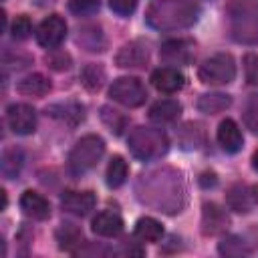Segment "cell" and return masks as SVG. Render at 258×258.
Instances as JSON below:
<instances>
[{
	"instance_id": "1",
	"label": "cell",
	"mask_w": 258,
	"mask_h": 258,
	"mask_svg": "<svg viewBox=\"0 0 258 258\" xmlns=\"http://www.w3.org/2000/svg\"><path fill=\"white\" fill-rule=\"evenodd\" d=\"M183 181L181 175L173 169H155L139 179V198L141 202L167 212L175 214L183 206Z\"/></svg>"
},
{
	"instance_id": "2",
	"label": "cell",
	"mask_w": 258,
	"mask_h": 258,
	"mask_svg": "<svg viewBox=\"0 0 258 258\" xmlns=\"http://www.w3.org/2000/svg\"><path fill=\"white\" fill-rule=\"evenodd\" d=\"M200 16L196 0H153L145 12V20L155 30H179L191 26Z\"/></svg>"
},
{
	"instance_id": "3",
	"label": "cell",
	"mask_w": 258,
	"mask_h": 258,
	"mask_svg": "<svg viewBox=\"0 0 258 258\" xmlns=\"http://www.w3.org/2000/svg\"><path fill=\"white\" fill-rule=\"evenodd\" d=\"M230 32L236 42L258 44V2L232 0L228 6Z\"/></svg>"
},
{
	"instance_id": "4",
	"label": "cell",
	"mask_w": 258,
	"mask_h": 258,
	"mask_svg": "<svg viewBox=\"0 0 258 258\" xmlns=\"http://www.w3.org/2000/svg\"><path fill=\"white\" fill-rule=\"evenodd\" d=\"M129 151L141 161H155L169 149L167 135L155 127H135L127 139Z\"/></svg>"
},
{
	"instance_id": "5",
	"label": "cell",
	"mask_w": 258,
	"mask_h": 258,
	"mask_svg": "<svg viewBox=\"0 0 258 258\" xmlns=\"http://www.w3.org/2000/svg\"><path fill=\"white\" fill-rule=\"evenodd\" d=\"M105 153V141L99 135H85L81 137L69 153V169L75 175H83L91 171Z\"/></svg>"
},
{
	"instance_id": "6",
	"label": "cell",
	"mask_w": 258,
	"mask_h": 258,
	"mask_svg": "<svg viewBox=\"0 0 258 258\" xmlns=\"http://www.w3.org/2000/svg\"><path fill=\"white\" fill-rule=\"evenodd\" d=\"M198 77L206 85H228L236 77V62L234 56L228 52H218L206 58L200 64Z\"/></svg>"
},
{
	"instance_id": "7",
	"label": "cell",
	"mask_w": 258,
	"mask_h": 258,
	"mask_svg": "<svg viewBox=\"0 0 258 258\" xmlns=\"http://www.w3.org/2000/svg\"><path fill=\"white\" fill-rule=\"evenodd\" d=\"M109 97L113 101H117L123 107H139L145 103L147 99V91L143 87V83L135 77H121L117 81H113V85L109 87Z\"/></svg>"
},
{
	"instance_id": "8",
	"label": "cell",
	"mask_w": 258,
	"mask_h": 258,
	"mask_svg": "<svg viewBox=\"0 0 258 258\" xmlns=\"http://www.w3.org/2000/svg\"><path fill=\"white\" fill-rule=\"evenodd\" d=\"M67 36V22L58 14L46 16L36 28V42L44 48H56Z\"/></svg>"
},
{
	"instance_id": "9",
	"label": "cell",
	"mask_w": 258,
	"mask_h": 258,
	"mask_svg": "<svg viewBox=\"0 0 258 258\" xmlns=\"http://www.w3.org/2000/svg\"><path fill=\"white\" fill-rule=\"evenodd\" d=\"M6 123L18 135H30L36 129V111L26 103H14L6 109Z\"/></svg>"
},
{
	"instance_id": "10",
	"label": "cell",
	"mask_w": 258,
	"mask_h": 258,
	"mask_svg": "<svg viewBox=\"0 0 258 258\" xmlns=\"http://www.w3.org/2000/svg\"><path fill=\"white\" fill-rule=\"evenodd\" d=\"M147 60H149V48L141 40H133L121 46V50L115 56V62L121 69H141L147 64Z\"/></svg>"
},
{
	"instance_id": "11",
	"label": "cell",
	"mask_w": 258,
	"mask_h": 258,
	"mask_svg": "<svg viewBox=\"0 0 258 258\" xmlns=\"http://www.w3.org/2000/svg\"><path fill=\"white\" fill-rule=\"evenodd\" d=\"M159 56L167 64H189L194 58V42L185 38H175L167 40L159 48Z\"/></svg>"
},
{
	"instance_id": "12",
	"label": "cell",
	"mask_w": 258,
	"mask_h": 258,
	"mask_svg": "<svg viewBox=\"0 0 258 258\" xmlns=\"http://www.w3.org/2000/svg\"><path fill=\"white\" fill-rule=\"evenodd\" d=\"M97 204V198L93 191L85 189V191H77V189H69L62 194L60 198V208L73 216H87Z\"/></svg>"
},
{
	"instance_id": "13",
	"label": "cell",
	"mask_w": 258,
	"mask_h": 258,
	"mask_svg": "<svg viewBox=\"0 0 258 258\" xmlns=\"http://www.w3.org/2000/svg\"><path fill=\"white\" fill-rule=\"evenodd\" d=\"M230 226V218L226 214V210H222L218 204H204L202 210V232L206 236H216L226 232V228Z\"/></svg>"
},
{
	"instance_id": "14",
	"label": "cell",
	"mask_w": 258,
	"mask_h": 258,
	"mask_svg": "<svg viewBox=\"0 0 258 258\" xmlns=\"http://www.w3.org/2000/svg\"><path fill=\"white\" fill-rule=\"evenodd\" d=\"M183 83H185V77L173 67H161L151 73V85L159 93H167V95L177 93L183 87Z\"/></svg>"
},
{
	"instance_id": "15",
	"label": "cell",
	"mask_w": 258,
	"mask_h": 258,
	"mask_svg": "<svg viewBox=\"0 0 258 258\" xmlns=\"http://www.w3.org/2000/svg\"><path fill=\"white\" fill-rule=\"evenodd\" d=\"M218 143L222 145V149L226 153H236L242 149L244 137H242V131L234 119H224L218 125Z\"/></svg>"
},
{
	"instance_id": "16",
	"label": "cell",
	"mask_w": 258,
	"mask_h": 258,
	"mask_svg": "<svg viewBox=\"0 0 258 258\" xmlns=\"http://www.w3.org/2000/svg\"><path fill=\"white\" fill-rule=\"evenodd\" d=\"M20 208L32 220H46L50 216V204L46 202V198H42L38 191H32V189L22 194Z\"/></svg>"
},
{
	"instance_id": "17",
	"label": "cell",
	"mask_w": 258,
	"mask_h": 258,
	"mask_svg": "<svg viewBox=\"0 0 258 258\" xmlns=\"http://www.w3.org/2000/svg\"><path fill=\"white\" fill-rule=\"evenodd\" d=\"M123 230V220L117 212H99L95 218H93V232L99 234V236H105V238H113L117 234H121Z\"/></svg>"
},
{
	"instance_id": "18",
	"label": "cell",
	"mask_w": 258,
	"mask_h": 258,
	"mask_svg": "<svg viewBox=\"0 0 258 258\" xmlns=\"http://www.w3.org/2000/svg\"><path fill=\"white\" fill-rule=\"evenodd\" d=\"M252 189H248L246 185L242 183H236L228 189L226 194V202L230 206V210L238 212V214H248L250 208H252Z\"/></svg>"
},
{
	"instance_id": "19",
	"label": "cell",
	"mask_w": 258,
	"mask_h": 258,
	"mask_svg": "<svg viewBox=\"0 0 258 258\" xmlns=\"http://www.w3.org/2000/svg\"><path fill=\"white\" fill-rule=\"evenodd\" d=\"M16 89H18V93H22L26 97H42L50 91V81L40 73H32V75L24 77L22 81H18Z\"/></svg>"
},
{
	"instance_id": "20",
	"label": "cell",
	"mask_w": 258,
	"mask_h": 258,
	"mask_svg": "<svg viewBox=\"0 0 258 258\" xmlns=\"http://www.w3.org/2000/svg\"><path fill=\"white\" fill-rule=\"evenodd\" d=\"M46 113L54 119L64 121L67 125H77L79 121L85 119V109L79 103H56L46 109Z\"/></svg>"
},
{
	"instance_id": "21",
	"label": "cell",
	"mask_w": 258,
	"mask_h": 258,
	"mask_svg": "<svg viewBox=\"0 0 258 258\" xmlns=\"http://www.w3.org/2000/svg\"><path fill=\"white\" fill-rule=\"evenodd\" d=\"M179 113H181V105L177 101L163 99L149 109V119L155 123H173L179 117Z\"/></svg>"
},
{
	"instance_id": "22",
	"label": "cell",
	"mask_w": 258,
	"mask_h": 258,
	"mask_svg": "<svg viewBox=\"0 0 258 258\" xmlns=\"http://www.w3.org/2000/svg\"><path fill=\"white\" fill-rule=\"evenodd\" d=\"M230 105H232V99H230V95H224V93H208V95H202L198 101V109L208 115L222 113Z\"/></svg>"
},
{
	"instance_id": "23",
	"label": "cell",
	"mask_w": 258,
	"mask_h": 258,
	"mask_svg": "<svg viewBox=\"0 0 258 258\" xmlns=\"http://www.w3.org/2000/svg\"><path fill=\"white\" fill-rule=\"evenodd\" d=\"M163 236V226L155 218H139L135 224V238L141 242H157Z\"/></svg>"
},
{
	"instance_id": "24",
	"label": "cell",
	"mask_w": 258,
	"mask_h": 258,
	"mask_svg": "<svg viewBox=\"0 0 258 258\" xmlns=\"http://www.w3.org/2000/svg\"><path fill=\"white\" fill-rule=\"evenodd\" d=\"M56 240H58L60 250L77 252V248L83 244V232L75 224H62L56 232Z\"/></svg>"
},
{
	"instance_id": "25",
	"label": "cell",
	"mask_w": 258,
	"mask_h": 258,
	"mask_svg": "<svg viewBox=\"0 0 258 258\" xmlns=\"http://www.w3.org/2000/svg\"><path fill=\"white\" fill-rule=\"evenodd\" d=\"M22 161H24V155L18 147H10V149H4L2 153V161H0V169H2V175L12 179L20 173V167H22Z\"/></svg>"
},
{
	"instance_id": "26",
	"label": "cell",
	"mask_w": 258,
	"mask_h": 258,
	"mask_svg": "<svg viewBox=\"0 0 258 258\" xmlns=\"http://www.w3.org/2000/svg\"><path fill=\"white\" fill-rule=\"evenodd\" d=\"M127 173H129L127 161H125L121 155L111 157V161H109V165H107V185H109V187H119V185H123L125 179H127Z\"/></svg>"
},
{
	"instance_id": "27",
	"label": "cell",
	"mask_w": 258,
	"mask_h": 258,
	"mask_svg": "<svg viewBox=\"0 0 258 258\" xmlns=\"http://www.w3.org/2000/svg\"><path fill=\"white\" fill-rule=\"evenodd\" d=\"M179 143L183 149H198L204 143V129L200 123H185L179 131Z\"/></svg>"
},
{
	"instance_id": "28",
	"label": "cell",
	"mask_w": 258,
	"mask_h": 258,
	"mask_svg": "<svg viewBox=\"0 0 258 258\" xmlns=\"http://www.w3.org/2000/svg\"><path fill=\"white\" fill-rule=\"evenodd\" d=\"M218 252L222 256H230V258H238V256H248L250 254V248L248 244L238 238V236H226L220 244H218Z\"/></svg>"
},
{
	"instance_id": "29",
	"label": "cell",
	"mask_w": 258,
	"mask_h": 258,
	"mask_svg": "<svg viewBox=\"0 0 258 258\" xmlns=\"http://www.w3.org/2000/svg\"><path fill=\"white\" fill-rule=\"evenodd\" d=\"M81 81L89 91H99L105 83V69L101 64H87L81 71Z\"/></svg>"
},
{
	"instance_id": "30",
	"label": "cell",
	"mask_w": 258,
	"mask_h": 258,
	"mask_svg": "<svg viewBox=\"0 0 258 258\" xmlns=\"http://www.w3.org/2000/svg\"><path fill=\"white\" fill-rule=\"evenodd\" d=\"M101 119L105 121V125H107L115 135H119V133L125 129V125H127V119H125L119 111H115V109H111V107H103V109H101Z\"/></svg>"
},
{
	"instance_id": "31",
	"label": "cell",
	"mask_w": 258,
	"mask_h": 258,
	"mask_svg": "<svg viewBox=\"0 0 258 258\" xmlns=\"http://www.w3.org/2000/svg\"><path fill=\"white\" fill-rule=\"evenodd\" d=\"M244 123L252 133L258 135V93L250 95V99L244 105Z\"/></svg>"
},
{
	"instance_id": "32",
	"label": "cell",
	"mask_w": 258,
	"mask_h": 258,
	"mask_svg": "<svg viewBox=\"0 0 258 258\" xmlns=\"http://www.w3.org/2000/svg\"><path fill=\"white\" fill-rule=\"evenodd\" d=\"M10 32H12V36H14L16 40H24V38H28V36H30V32H32L30 18H28V16H24V14L16 16V18H14V22H12V26H10Z\"/></svg>"
},
{
	"instance_id": "33",
	"label": "cell",
	"mask_w": 258,
	"mask_h": 258,
	"mask_svg": "<svg viewBox=\"0 0 258 258\" xmlns=\"http://www.w3.org/2000/svg\"><path fill=\"white\" fill-rule=\"evenodd\" d=\"M69 10L77 16H89L99 10V0H69Z\"/></svg>"
},
{
	"instance_id": "34",
	"label": "cell",
	"mask_w": 258,
	"mask_h": 258,
	"mask_svg": "<svg viewBox=\"0 0 258 258\" xmlns=\"http://www.w3.org/2000/svg\"><path fill=\"white\" fill-rule=\"evenodd\" d=\"M244 75L250 85H258V54H244Z\"/></svg>"
},
{
	"instance_id": "35",
	"label": "cell",
	"mask_w": 258,
	"mask_h": 258,
	"mask_svg": "<svg viewBox=\"0 0 258 258\" xmlns=\"http://www.w3.org/2000/svg\"><path fill=\"white\" fill-rule=\"evenodd\" d=\"M139 0H109V6L113 12H117L119 16H129L135 12Z\"/></svg>"
},
{
	"instance_id": "36",
	"label": "cell",
	"mask_w": 258,
	"mask_h": 258,
	"mask_svg": "<svg viewBox=\"0 0 258 258\" xmlns=\"http://www.w3.org/2000/svg\"><path fill=\"white\" fill-rule=\"evenodd\" d=\"M46 60H48V64H50L54 71H64V69H69V67H71V58H69V54H64V52L50 54Z\"/></svg>"
},
{
	"instance_id": "37",
	"label": "cell",
	"mask_w": 258,
	"mask_h": 258,
	"mask_svg": "<svg viewBox=\"0 0 258 258\" xmlns=\"http://www.w3.org/2000/svg\"><path fill=\"white\" fill-rule=\"evenodd\" d=\"M252 167L258 171V149L254 151V155H252Z\"/></svg>"
},
{
	"instance_id": "38",
	"label": "cell",
	"mask_w": 258,
	"mask_h": 258,
	"mask_svg": "<svg viewBox=\"0 0 258 258\" xmlns=\"http://www.w3.org/2000/svg\"><path fill=\"white\" fill-rule=\"evenodd\" d=\"M252 198L258 202V185H256V187H252Z\"/></svg>"
}]
</instances>
